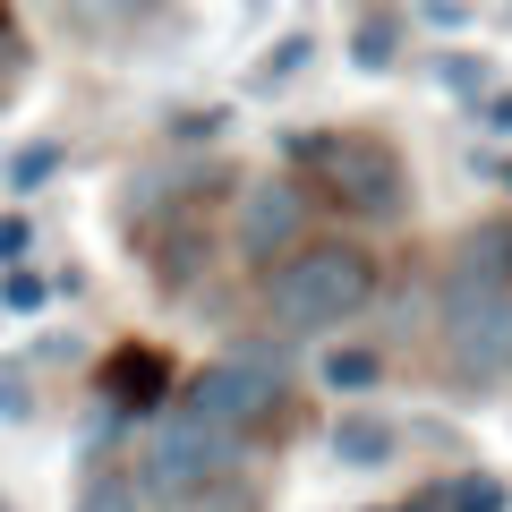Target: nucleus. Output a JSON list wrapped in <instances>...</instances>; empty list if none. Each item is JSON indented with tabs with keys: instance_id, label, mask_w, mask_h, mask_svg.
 Wrapping results in <instances>:
<instances>
[{
	"instance_id": "1",
	"label": "nucleus",
	"mask_w": 512,
	"mask_h": 512,
	"mask_svg": "<svg viewBox=\"0 0 512 512\" xmlns=\"http://www.w3.org/2000/svg\"><path fill=\"white\" fill-rule=\"evenodd\" d=\"M384 291V256L367 248V239H308L299 256H282L274 274H265V291H256V316H265V333L274 342H325V333L359 325L367 308H376Z\"/></svg>"
},
{
	"instance_id": "2",
	"label": "nucleus",
	"mask_w": 512,
	"mask_h": 512,
	"mask_svg": "<svg viewBox=\"0 0 512 512\" xmlns=\"http://www.w3.org/2000/svg\"><path fill=\"white\" fill-rule=\"evenodd\" d=\"M282 171H291L316 205H342L367 231L410 222V163L393 154V137H376V128H316V137H291V146H282Z\"/></svg>"
},
{
	"instance_id": "3",
	"label": "nucleus",
	"mask_w": 512,
	"mask_h": 512,
	"mask_svg": "<svg viewBox=\"0 0 512 512\" xmlns=\"http://www.w3.org/2000/svg\"><path fill=\"white\" fill-rule=\"evenodd\" d=\"M180 410L205 419L214 436H231V444H256V436H274V427H291L282 350L274 342H239V350H222V359H205L197 376L180 384Z\"/></svg>"
},
{
	"instance_id": "4",
	"label": "nucleus",
	"mask_w": 512,
	"mask_h": 512,
	"mask_svg": "<svg viewBox=\"0 0 512 512\" xmlns=\"http://www.w3.org/2000/svg\"><path fill=\"white\" fill-rule=\"evenodd\" d=\"M248 470V444L214 436L205 419H188L180 402H163L146 419V444H137V470H128V487H137V504H171V495L188 487H214V478H239Z\"/></svg>"
},
{
	"instance_id": "5",
	"label": "nucleus",
	"mask_w": 512,
	"mask_h": 512,
	"mask_svg": "<svg viewBox=\"0 0 512 512\" xmlns=\"http://www.w3.org/2000/svg\"><path fill=\"white\" fill-rule=\"evenodd\" d=\"M316 239V197L291 180V171H256V180L231 188V256L274 274L282 256H299Z\"/></svg>"
},
{
	"instance_id": "6",
	"label": "nucleus",
	"mask_w": 512,
	"mask_h": 512,
	"mask_svg": "<svg viewBox=\"0 0 512 512\" xmlns=\"http://www.w3.org/2000/svg\"><path fill=\"white\" fill-rule=\"evenodd\" d=\"M436 342H444V384L487 393L495 376H512V299H444Z\"/></svg>"
},
{
	"instance_id": "7",
	"label": "nucleus",
	"mask_w": 512,
	"mask_h": 512,
	"mask_svg": "<svg viewBox=\"0 0 512 512\" xmlns=\"http://www.w3.org/2000/svg\"><path fill=\"white\" fill-rule=\"evenodd\" d=\"M163 402H171V359L154 342H120L103 367H94V410L120 419L128 436H137V419H154Z\"/></svg>"
},
{
	"instance_id": "8",
	"label": "nucleus",
	"mask_w": 512,
	"mask_h": 512,
	"mask_svg": "<svg viewBox=\"0 0 512 512\" xmlns=\"http://www.w3.org/2000/svg\"><path fill=\"white\" fill-rule=\"evenodd\" d=\"M444 299H512V214H487L444 256Z\"/></svg>"
},
{
	"instance_id": "9",
	"label": "nucleus",
	"mask_w": 512,
	"mask_h": 512,
	"mask_svg": "<svg viewBox=\"0 0 512 512\" xmlns=\"http://www.w3.org/2000/svg\"><path fill=\"white\" fill-rule=\"evenodd\" d=\"M52 18L69 26L77 43H128L137 26L163 18V0H52Z\"/></svg>"
},
{
	"instance_id": "10",
	"label": "nucleus",
	"mask_w": 512,
	"mask_h": 512,
	"mask_svg": "<svg viewBox=\"0 0 512 512\" xmlns=\"http://www.w3.org/2000/svg\"><path fill=\"white\" fill-rule=\"evenodd\" d=\"M393 453H402V427L384 419V410H342L333 419V461L342 470H384Z\"/></svg>"
},
{
	"instance_id": "11",
	"label": "nucleus",
	"mask_w": 512,
	"mask_h": 512,
	"mask_svg": "<svg viewBox=\"0 0 512 512\" xmlns=\"http://www.w3.org/2000/svg\"><path fill=\"white\" fill-rule=\"evenodd\" d=\"M402 35H410V18H402V9H393V0H367V9H359V26H350V69L384 77L393 60H402Z\"/></svg>"
},
{
	"instance_id": "12",
	"label": "nucleus",
	"mask_w": 512,
	"mask_h": 512,
	"mask_svg": "<svg viewBox=\"0 0 512 512\" xmlns=\"http://www.w3.org/2000/svg\"><path fill=\"white\" fill-rule=\"evenodd\" d=\"M154 512H265V495H256V478L239 470V478H214V487L171 495V504H154Z\"/></svg>"
},
{
	"instance_id": "13",
	"label": "nucleus",
	"mask_w": 512,
	"mask_h": 512,
	"mask_svg": "<svg viewBox=\"0 0 512 512\" xmlns=\"http://www.w3.org/2000/svg\"><path fill=\"white\" fill-rule=\"evenodd\" d=\"M316 376H325V393H367V384L384 376V359H376V350H359V342H333L325 359H316Z\"/></svg>"
},
{
	"instance_id": "14",
	"label": "nucleus",
	"mask_w": 512,
	"mask_h": 512,
	"mask_svg": "<svg viewBox=\"0 0 512 512\" xmlns=\"http://www.w3.org/2000/svg\"><path fill=\"white\" fill-rule=\"evenodd\" d=\"M308 52H316V35H282L274 52H265V60L248 69V94H274V86H291V77L308 69Z\"/></svg>"
},
{
	"instance_id": "15",
	"label": "nucleus",
	"mask_w": 512,
	"mask_h": 512,
	"mask_svg": "<svg viewBox=\"0 0 512 512\" xmlns=\"http://www.w3.org/2000/svg\"><path fill=\"white\" fill-rule=\"evenodd\" d=\"M60 163H69V146H52V137H35V146H18V154H9V188L26 197V188H43V180L60 171Z\"/></svg>"
},
{
	"instance_id": "16",
	"label": "nucleus",
	"mask_w": 512,
	"mask_h": 512,
	"mask_svg": "<svg viewBox=\"0 0 512 512\" xmlns=\"http://www.w3.org/2000/svg\"><path fill=\"white\" fill-rule=\"evenodd\" d=\"M26 86V26H18V9L0 0V103Z\"/></svg>"
},
{
	"instance_id": "17",
	"label": "nucleus",
	"mask_w": 512,
	"mask_h": 512,
	"mask_svg": "<svg viewBox=\"0 0 512 512\" xmlns=\"http://www.w3.org/2000/svg\"><path fill=\"white\" fill-rule=\"evenodd\" d=\"M77 512H146V504H137L128 470H94V478H86V495H77Z\"/></svg>"
},
{
	"instance_id": "18",
	"label": "nucleus",
	"mask_w": 512,
	"mask_h": 512,
	"mask_svg": "<svg viewBox=\"0 0 512 512\" xmlns=\"http://www.w3.org/2000/svg\"><path fill=\"white\" fill-rule=\"evenodd\" d=\"M43 299H52V282H43V274H26V265H9V274H0V308H9V316H35Z\"/></svg>"
},
{
	"instance_id": "19",
	"label": "nucleus",
	"mask_w": 512,
	"mask_h": 512,
	"mask_svg": "<svg viewBox=\"0 0 512 512\" xmlns=\"http://www.w3.org/2000/svg\"><path fill=\"white\" fill-rule=\"evenodd\" d=\"M0 419H9V427L35 419V393H26V367L18 359H0Z\"/></svg>"
},
{
	"instance_id": "20",
	"label": "nucleus",
	"mask_w": 512,
	"mask_h": 512,
	"mask_svg": "<svg viewBox=\"0 0 512 512\" xmlns=\"http://www.w3.org/2000/svg\"><path fill=\"white\" fill-rule=\"evenodd\" d=\"M444 86H453V94H470V103H478V94H487L495 77H487V60H470V52H444Z\"/></svg>"
},
{
	"instance_id": "21",
	"label": "nucleus",
	"mask_w": 512,
	"mask_h": 512,
	"mask_svg": "<svg viewBox=\"0 0 512 512\" xmlns=\"http://www.w3.org/2000/svg\"><path fill=\"white\" fill-rule=\"evenodd\" d=\"M470 120L487 128V137H512V86H487V94L470 103Z\"/></svg>"
},
{
	"instance_id": "22",
	"label": "nucleus",
	"mask_w": 512,
	"mask_h": 512,
	"mask_svg": "<svg viewBox=\"0 0 512 512\" xmlns=\"http://www.w3.org/2000/svg\"><path fill=\"white\" fill-rule=\"evenodd\" d=\"M26 248H35V222H26V214H0V274L26 265Z\"/></svg>"
},
{
	"instance_id": "23",
	"label": "nucleus",
	"mask_w": 512,
	"mask_h": 512,
	"mask_svg": "<svg viewBox=\"0 0 512 512\" xmlns=\"http://www.w3.org/2000/svg\"><path fill=\"white\" fill-rule=\"evenodd\" d=\"M222 120H231V111H180V120H171V137H188V146L205 137V146H214V137H222Z\"/></svg>"
},
{
	"instance_id": "24",
	"label": "nucleus",
	"mask_w": 512,
	"mask_h": 512,
	"mask_svg": "<svg viewBox=\"0 0 512 512\" xmlns=\"http://www.w3.org/2000/svg\"><path fill=\"white\" fill-rule=\"evenodd\" d=\"M504 188H512V163H504Z\"/></svg>"
},
{
	"instance_id": "25",
	"label": "nucleus",
	"mask_w": 512,
	"mask_h": 512,
	"mask_svg": "<svg viewBox=\"0 0 512 512\" xmlns=\"http://www.w3.org/2000/svg\"><path fill=\"white\" fill-rule=\"evenodd\" d=\"M248 9H265V0H248Z\"/></svg>"
}]
</instances>
